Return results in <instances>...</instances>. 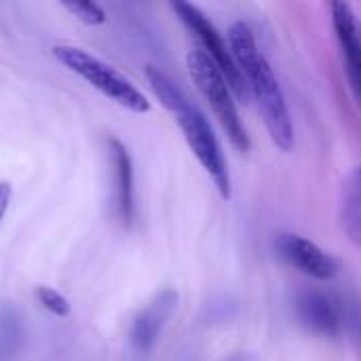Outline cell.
<instances>
[{
    "label": "cell",
    "mask_w": 361,
    "mask_h": 361,
    "mask_svg": "<svg viewBox=\"0 0 361 361\" xmlns=\"http://www.w3.org/2000/svg\"><path fill=\"white\" fill-rule=\"evenodd\" d=\"M228 42L239 70L243 72L250 95L258 99V108L262 112L273 144L283 152H290L294 148L292 114L271 63L267 61V57L260 53L256 44L254 32L250 30L247 23L237 21L228 30Z\"/></svg>",
    "instance_id": "6da1fadb"
},
{
    "label": "cell",
    "mask_w": 361,
    "mask_h": 361,
    "mask_svg": "<svg viewBox=\"0 0 361 361\" xmlns=\"http://www.w3.org/2000/svg\"><path fill=\"white\" fill-rule=\"evenodd\" d=\"M146 78L154 91V95L161 99V104L176 116V123L180 125L190 150L199 159V163L205 167V171L212 176L218 192L222 199H231V173L224 159V152L220 148L218 137L212 131V125L207 123L205 114L182 93V89L159 68L148 66Z\"/></svg>",
    "instance_id": "7a4b0ae2"
},
{
    "label": "cell",
    "mask_w": 361,
    "mask_h": 361,
    "mask_svg": "<svg viewBox=\"0 0 361 361\" xmlns=\"http://www.w3.org/2000/svg\"><path fill=\"white\" fill-rule=\"evenodd\" d=\"M51 53L61 66L85 78L89 85H93L97 91H102L106 97L121 104L123 108L140 114L150 110L148 97L127 76H123L116 68H112L104 59L74 44H55Z\"/></svg>",
    "instance_id": "3957f363"
},
{
    "label": "cell",
    "mask_w": 361,
    "mask_h": 361,
    "mask_svg": "<svg viewBox=\"0 0 361 361\" xmlns=\"http://www.w3.org/2000/svg\"><path fill=\"white\" fill-rule=\"evenodd\" d=\"M186 66H188V74H190L192 82L197 85V89L201 91L205 102L212 106V110H214L216 118L220 121V127L224 129L231 144L237 150L247 152L250 150L247 129H245V125L237 112V106L233 99L235 93L228 87L222 72L218 70V66L201 49H195L188 53Z\"/></svg>",
    "instance_id": "277c9868"
},
{
    "label": "cell",
    "mask_w": 361,
    "mask_h": 361,
    "mask_svg": "<svg viewBox=\"0 0 361 361\" xmlns=\"http://www.w3.org/2000/svg\"><path fill=\"white\" fill-rule=\"evenodd\" d=\"M171 8L176 11L180 21L192 32V36L199 40L201 51L218 66V70L226 78L233 93L239 99H250V89L243 78V72L239 70L231 47H226L222 34L214 27V23L190 2H171Z\"/></svg>",
    "instance_id": "5b68a950"
},
{
    "label": "cell",
    "mask_w": 361,
    "mask_h": 361,
    "mask_svg": "<svg viewBox=\"0 0 361 361\" xmlns=\"http://www.w3.org/2000/svg\"><path fill=\"white\" fill-rule=\"evenodd\" d=\"M300 324L322 336H341L347 328V313L341 300L322 290H305L296 298Z\"/></svg>",
    "instance_id": "8992f818"
},
{
    "label": "cell",
    "mask_w": 361,
    "mask_h": 361,
    "mask_svg": "<svg viewBox=\"0 0 361 361\" xmlns=\"http://www.w3.org/2000/svg\"><path fill=\"white\" fill-rule=\"evenodd\" d=\"M332 27L345 59L351 89L361 104V21L349 2H332Z\"/></svg>",
    "instance_id": "52a82bcc"
},
{
    "label": "cell",
    "mask_w": 361,
    "mask_h": 361,
    "mask_svg": "<svg viewBox=\"0 0 361 361\" xmlns=\"http://www.w3.org/2000/svg\"><path fill=\"white\" fill-rule=\"evenodd\" d=\"M277 252L279 256L294 269L302 271L305 275L317 279V281H328L336 277L338 273V262L324 252L319 245L313 241L300 237V235H279L277 239Z\"/></svg>",
    "instance_id": "ba28073f"
},
{
    "label": "cell",
    "mask_w": 361,
    "mask_h": 361,
    "mask_svg": "<svg viewBox=\"0 0 361 361\" xmlns=\"http://www.w3.org/2000/svg\"><path fill=\"white\" fill-rule=\"evenodd\" d=\"M178 307V294L171 288L161 290L133 319L131 324V345L137 351H148L152 349V345L157 343V338L161 336L165 324L169 322V317L173 315Z\"/></svg>",
    "instance_id": "9c48e42d"
},
{
    "label": "cell",
    "mask_w": 361,
    "mask_h": 361,
    "mask_svg": "<svg viewBox=\"0 0 361 361\" xmlns=\"http://www.w3.org/2000/svg\"><path fill=\"white\" fill-rule=\"evenodd\" d=\"M108 154L112 167V190H114V209L123 224H131L135 214V190H133V161L129 150L121 140L108 137Z\"/></svg>",
    "instance_id": "30bf717a"
},
{
    "label": "cell",
    "mask_w": 361,
    "mask_h": 361,
    "mask_svg": "<svg viewBox=\"0 0 361 361\" xmlns=\"http://www.w3.org/2000/svg\"><path fill=\"white\" fill-rule=\"evenodd\" d=\"M343 226L351 241L361 245V165L353 169L345 184L343 199Z\"/></svg>",
    "instance_id": "8fae6325"
},
{
    "label": "cell",
    "mask_w": 361,
    "mask_h": 361,
    "mask_svg": "<svg viewBox=\"0 0 361 361\" xmlns=\"http://www.w3.org/2000/svg\"><path fill=\"white\" fill-rule=\"evenodd\" d=\"M61 4L66 11H70L74 17H78L82 23L102 25L106 21V11L91 0H72V2H61Z\"/></svg>",
    "instance_id": "7c38bea8"
},
{
    "label": "cell",
    "mask_w": 361,
    "mask_h": 361,
    "mask_svg": "<svg viewBox=\"0 0 361 361\" xmlns=\"http://www.w3.org/2000/svg\"><path fill=\"white\" fill-rule=\"evenodd\" d=\"M36 300L42 305V309H47L55 317H68L70 315V302L57 290H53L49 286L36 288Z\"/></svg>",
    "instance_id": "4fadbf2b"
},
{
    "label": "cell",
    "mask_w": 361,
    "mask_h": 361,
    "mask_svg": "<svg viewBox=\"0 0 361 361\" xmlns=\"http://www.w3.org/2000/svg\"><path fill=\"white\" fill-rule=\"evenodd\" d=\"M11 197H13L11 184L4 182V180H0V222H2V218H4V214H6V209H8Z\"/></svg>",
    "instance_id": "5bb4252c"
}]
</instances>
